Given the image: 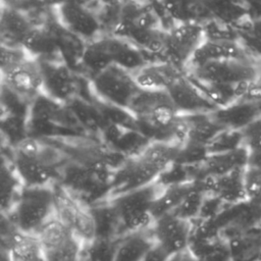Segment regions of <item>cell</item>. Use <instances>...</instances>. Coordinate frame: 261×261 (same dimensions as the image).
Wrapping results in <instances>:
<instances>
[{
    "label": "cell",
    "mask_w": 261,
    "mask_h": 261,
    "mask_svg": "<svg viewBox=\"0 0 261 261\" xmlns=\"http://www.w3.org/2000/svg\"><path fill=\"white\" fill-rule=\"evenodd\" d=\"M200 261H229V251L219 242Z\"/></svg>",
    "instance_id": "40"
},
{
    "label": "cell",
    "mask_w": 261,
    "mask_h": 261,
    "mask_svg": "<svg viewBox=\"0 0 261 261\" xmlns=\"http://www.w3.org/2000/svg\"><path fill=\"white\" fill-rule=\"evenodd\" d=\"M73 234V231L66 226L56 214L52 216L37 232L44 251L55 248Z\"/></svg>",
    "instance_id": "29"
},
{
    "label": "cell",
    "mask_w": 261,
    "mask_h": 261,
    "mask_svg": "<svg viewBox=\"0 0 261 261\" xmlns=\"http://www.w3.org/2000/svg\"><path fill=\"white\" fill-rule=\"evenodd\" d=\"M33 24L28 20L21 10L3 6L1 15L2 37L8 36V43L5 45H20L24 35Z\"/></svg>",
    "instance_id": "26"
},
{
    "label": "cell",
    "mask_w": 261,
    "mask_h": 261,
    "mask_svg": "<svg viewBox=\"0 0 261 261\" xmlns=\"http://www.w3.org/2000/svg\"><path fill=\"white\" fill-rule=\"evenodd\" d=\"M192 227V221L168 213L156 219L152 229L156 243L172 256L188 249Z\"/></svg>",
    "instance_id": "10"
},
{
    "label": "cell",
    "mask_w": 261,
    "mask_h": 261,
    "mask_svg": "<svg viewBox=\"0 0 261 261\" xmlns=\"http://www.w3.org/2000/svg\"><path fill=\"white\" fill-rule=\"evenodd\" d=\"M253 57L239 40H209L206 39L196 50L186 69L203 63L224 59H242Z\"/></svg>",
    "instance_id": "15"
},
{
    "label": "cell",
    "mask_w": 261,
    "mask_h": 261,
    "mask_svg": "<svg viewBox=\"0 0 261 261\" xmlns=\"http://www.w3.org/2000/svg\"><path fill=\"white\" fill-rule=\"evenodd\" d=\"M55 214L53 187L46 186L22 187L12 208L2 215L19 230L37 234Z\"/></svg>",
    "instance_id": "1"
},
{
    "label": "cell",
    "mask_w": 261,
    "mask_h": 261,
    "mask_svg": "<svg viewBox=\"0 0 261 261\" xmlns=\"http://www.w3.org/2000/svg\"><path fill=\"white\" fill-rule=\"evenodd\" d=\"M210 113L214 120L223 128L241 130L261 116V100L240 99Z\"/></svg>",
    "instance_id": "14"
},
{
    "label": "cell",
    "mask_w": 261,
    "mask_h": 261,
    "mask_svg": "<svg viewBox=\"0 0 261 261\" xmlns=\"http://www.w3.org/2000/svg\"><path fill=\"white\" fill-rule=\"evenodd\" d=\"M160 3L174 23L200 22L213 17L202 0H161Z\"/></svg>",
    "instance_id": "23"
},
{
    "label": "cell",
    "mask_w": 261,
    "mask_h": 261,
    "mask_svg": "<svg viewBox=\"0 0 261 261\" xmlns=\"http://www.w3.org/2000/svg\"><path fill=\"white\" fill-rule=\"evenodd\" d=\"M248 159L249 150L242 145L232 150L208 154L202 166L205 174L220 176L236 169L246 167Z\"/></svg>",
    "instance_id": "20"
},
{
    "label": "cell",
    "mask_w": 261,
    "mask_h": 261,
    "mask_svg": "<svg viewBox=\"0 0 261 261\" xmlns=\"http://www.w3.org/2000/svg\"><path fill=\"white\" fill-rule=\"evenodd\" d=\"M84 242L74 233L61 245L44 251L45 261H81Z\"/></svg>",
    "instance_id": "33"
},
{
    "label": "cell",
    "mask_w": 261,
    "mask_h": 261,
    "mask_svg": "<svg viewBox=\"0 0 261 261\" xmlns=\"http://www.w3.org/2000/svg\"><path fill=\"white\" fill-rule=\"evenodd\" d=\"M43 76V93L63 103L76 94L77 80L64 59L38 58Z\"/></svg>",
    "instance_id": "7"
},
{
    "label": "cell",
    "mask_w": 261,
    "mask_h": 261,
    "mask_svg": "<svg viewBox=\"0 0 261 261\" xmlns=\"http://www.w3.org/2000/svg\"><path fill=\"white\" fill-rule=\"evenodd\" d=\"M205 40L203 23H174L171 29L166 31L164 57L184 71L196 50Z\"/></svg>",
    "instance_id": "5"
},
{
    "label": "cell",
    "mask_w": 261,
    "mask_h": 261,
    "mask_svg": "<svg viewBox=\"0 0 261 261\" xmlns=\"http://www.w3.org/2000/svg\"><path fill=\"white\" fill-rule=\"evenodd\" d=\"M244 187L247 203L261 206V166L247 164L244 170Z\"/></svg>",
    "instance_id": "35"
},
{
    "label": "cell",
    "mask_w": 261,
    "mask_h": 261,
    "mask_svg": "<svg viewBox=\"0 0 261 261\" xmlns=\"http://www.w3.org/2000/svg\"><path fill=\"white\" fill-rule=\"evenodd\" d=\"M118 240L119 238H96L90 243H84L81 253V261H114Z\"/></svg>",
    "instance_id": "30"
},
{
    "label": "cell",
    "mask_w": 261,
    "mask_h": 261,
    "mask_svg": "<svg viewBox=\"0 0 261 261\" xmlns=\"http://www.w3.org/2000/svg\"><path fill=\"white\" fill-rule=\"evenodd\" d=\"M211 15L219 20L230 23L243 17L246 9L243 0H202Z\"/></svg>",
    "instance_id": "31"
},
{
    "label": "cell",
    "mask_w": 261,
    "mask_h": 261,
    "mask_svg": "<svg viewBox=\"0 0 261 261\" xmlns=\"http://www.w3.org/2000/svg\"><path fill=\"white\" fill-rule=\"evenodd\" d=\"M261 68L254 57L224 59L203 63L189 68L187 74L206 84L237 86L253 83Z\"/></svg>",
    "instance_id": "3"
},
{
    "label": "cell",
    "mask_w": 261,
    "mask_h": 261,
    "mask_svg": "<svg viewBox=\"0 0 261 261\" xmlns=\"http://www.w3.org/2000/svg\"><path fill=\"white\" fill-rule=\"evenodd\" d=\"M63 110L60 102L41 93L30 103L29 116L36 124H46L62 118Z\"/></svg>",
    "instance_id": "28"
},
{
    "label": "cell",
    "mask_w": 261,
    "mask_h": 261,
    "mask_svg": "<svg viewBox=\"0 0 261 261\" xmlns=\"http://www.w3.org/2000/svg\"><path fill=\"white\" fill-rule=\"evenodd\" d=\"M223 204V202L216 196H205L199 217L202 220H213L214 216L217 214L219 206Z\"/></svg>",
    "instance_id": "39"
},
{
    "label": "cell",
    "mask_w": 261,
    "mask_h": 261,
    "mask_svg": "<svg viewBox=\"0 0 261 261\" xmlns=\"http://www.w3.org/2000/svg\"><path fill=\"white\" fill-rule=\"evenodd\" d=\"M20 46L35 58H55L61 52L58 36L43 27L33 25L22 38Z\"/></svg>",
    "instance_id": "19"
},
{
    "label": "cell",
    "mask_w": 261,
    "mask_h": 261,
    "mask_svg": "<svg viewBox=\"0 0 261 261\" xmlns=\"http://www.w3.org/2000/svg\"><path fill=\"white\" fill-rule=\"evenodd\" d=\"M32 56L20 45H1V69L12 66Z\"/></svg>",
    "instance_id": "38"
},
{
    "label": "cell",
    "mask_w": 261,
    "mask_h": 261,
    "mask_svg": "<svg viewBox=\"0 0 261 261\" xmlns=\"http://www.w3.org/2000/svg\"><path fill=\"white\" fill-rule=\"evenodd\" d=\"M152 227L120 236L114 261H142L156 244Z\"/></svg>",
    "instance_id": "18"
},
{
    "label": "cell",
    "mask_w": 261,
    "mask_h": 261,
    "mask_svg": "<svg viewBox=\"0 0 261 261\" xmlns=\"http://www.w3.org/2000/svg\"><path fill=\"white\" fill-rule=\"evenodd\" d=\"M163 191L164 188L154 181L143 188L115 197L110 201L117 207L121 219L124 220L139 213L150 212L152 205Z\"/></svg>",
    "instance_id": "16"
},
{
    "label": "cell",
    "mask_w": 261,
    "mask_h": 261,
    "mask_svg": "<svg viewBox=\"0 0 261 261\" xmlns=\"http://www.w3.org/2000/svg\"><path fill=\"white\" fill-rule=\"evenodd\" d=\"M22 185L19 181L13 167L3 164L2 166V186H1V210L2 214L7 213L14 205Z\"/></svg>",
    "instance_id": "32"
},
{
    "label": "cell",
    "mask_w": 261,
    "mask_h": 261,
    "mask_svg": "<svg viewBox=\"0 0 261 261\" xmlns=\"http://www.w3.org/2000/svg\"><path fill=\"white\" fill-rule=\"evenodd\" d=\"M3 88L23 102L31 103L43 93V76L38 58L30 56L24 60L1 69Z\"/></svg>",
    "instance_id": "6"
},
{
    "label": "cell",
    "mask_w": 261,
    "mask_h": 261,
    "mask_svg": "<svg viewBox=\"0 0 261 261\" xmlns=\"http://www.w3.org/2000/svg\"><path fill=\"white\" fill-rule=\"evenodd\" d=\"M243 145L249 151H261V116L240 130Z\"/></svg>",
    "instance_id": "37"
},
{
    "label": "cell",
    "mask_w": 261,
    "mask_h": 261,
    "mask_svg": "<svg viewBox=\"0 0 261 261\" xmlns=\"http://www.w3.org/2000/svg\"><path fill=\"white\" fill-rule=\"evenodd\" d=\"M56 14L59 24L70 35L90 41L98 38L100 20L83 4L75 1L60 2L56 7Z\"/></svg>",
    "instance_id": "9"
},
{
    "label": "cell",
    "mask_w": 261,
    "mask_h": 261,
    "mask_svg": "<svg viewBox=\"0 0 261 261\" xmlns=\"http://www.w3.org/2000/svg\"><path fill=\"white\" fill-rule=\"evenodd\" d=\"M140 1H141V0H140Z\"/></svg>",
    "instance_id": "45"
},
{
    "label": "cell",
    "mask_w": 261,
    "mask_h": 261,
    "mask_svg": "<svg viewBox=\"0 0 261 261\" xmlns=\"http://www.w3.org/2000/svg\"><path fill=\"white\" fill-rule=\"evenodd\" d=\"M106 38L113 64L134 71L148 62L143 50L130 40L114 35Z\"/></svg>",
    "instance_id": "21"
},
{
    "label": "cell",
    "mask_w": 261,
    "mask_h": 261,
    "mask_svg": "<svg viewBox=\"0 0 261 261\" xmlns=\"http://www.w3.org/2000/svg\"><path fill=\"white\" fill-rule=\"evenodd\" d=\"M175 261H200L197 259L190 251L189 249L185 250L184 252H180L178 254H175Z\"/></svg>",
    "instance_id": "44"
},
{
    "label": "cell",
    "mask_w": 261,
    "mask_h": 261,
    "mask_svg": "<svg viewBox=\"0 0 261 261\" xmlns=\"http://www.w3.org/2000/svg\"><path fill=\"white\" fill-rule=\"evenodd\" d=\"M184 73L167 60L147 62L132 71L136 85L144 91H167Z\"/></svg>",
    "instance_id": "13"
},
{
    "label": "cell",
    "mask_w": 261,
    "mask_h": 261,
    "mask_svg": "<svg viewBox=\"0 0 261 261\" xmlns=\"http://www.w3.org/2000/svg\"><path fill=\"white\" fill-rule=\"evenodd\" d=\"M92 86L95 93L103 101L126 110L140 91L132 71L115 64L94 75Z\"/></svg>",
    "instance_id": "4"
},
{
    "label": "cell",
    "mask_w": 261,
    "mask_h": 261,
    "mask_svg": "<svg viewBox=\"0 0 261 261\" xmlns=\"http://www.w3.org/2000/svg\"><path fill=\"white\" fill-rule=\"evenodd\" d=\"M2 241L6 254L12 261H45L44 249L37 234L16 228L3 216Z\"/></svg>",
    "instance_id": "12"
},
{
    "label": "cell",
    "mask_w": 261,
    "mask_h": 261,
    "mask_svg": "<svg viewBox=\"0 0 261 261\" xmlns=\"http://www.w3.org/2000/svg\"><path fill=\"white\" fill-rule=\"evenodd\" d=\"M171 256L159 244H155L142 261H167Z\"/></svg>",
    "instance_id": "41"
},
{
    "label": "cell",
    "mask_w": 261,
    "mask_h": 261,
    "mask_svg": "<svg viewBox=\"0 0 261 261\" xmlns=\"http://www.w3.org/2000/svg\"><path fill=\"white\" fill-rule=\"evenodd\" d=\"M166 92L179 114L209 113L217 109L187 73L175 81Z\"/></svg>",
    "instance_id": "11"
},
{
    "label": "cell",
    "mask_w": 261,
    "mask_h": 261,
    "mask_svg": "<svg viewBox=\"0 0 261 261\" xmlns=\"http://www.w3.org/2000/svg\"><path fill=\"white\" fill-rule=\"evenodd\" d=\"M251 30H252V33H253L254 37H255L259 42H261V16L255 18V19L252 21Z\"/></svg>",
    "instance_id": "43"
},
{
    "label": "cell",
    "mask_w": 261,
    "mask_h": 261,
    "mask_svg": "<svg viewBox=\"0 0 261 261\" xmlns=\"http://www.w3.org/2000/svg\"><path fill=\"white\" fill-rule=\"evenodd\" d=\"M88 208L95 221L96 238L117 239L123 234L122 219L113 202L105 200Z\"/></svg>",
    "instance_id": "17"
},
{
    "label": "cell",
    "mask_w": 261,
    "mask_h": 261,
    "mask_svg": "<svg viewBox=\"0 0 261 261\" xmlns=\"http://www.w3.org/2000/svg\"><path fill=\"white\" fill-rule=\"evenodd\" d=\"M127 110L143 126L153 133L165 134L168 140L173 141V129L179 113L166 91L140 90Z\"/></svg>",
    "instance_id": "2"
},
{
    "label": "cell",
    "mask_w": 261,
    "mask_h": 261,
    "mask_svg": "<svg viewBox=\"0 0 261 261\" xmlns=\"http://www.w3.org/2000/svg\"><path fill=\"white\" fill-rule=\"evenodd\" d=\"M204 197V193L195 181V186L193 187V189L187 194L184 200L171 213L184 220L193 221L199 217Z\"/></svg>",
    "instance_id": "34"
},
{
    "label": "cell",
    "mask_w": 261,
    "mask_h": 261,
    "mask_svg": "<svg viewBox=\"0 0 261 261\" xmlns=\"http://www.w3.org/2000/svg\"><path fill=\"white\" fill-rule=\"evenodd\" d=\"M3 6L21 10L27 7H35L34 0H2Z\"/></svg>",
    "instance_id": "42"
},
{
    "label": "cell",
    "mask_w": 261,
    "mask_h": 261,
    "mask_svg": "<svg viewBox=\"0 0 261 261\" xmlns=\"http://www.w3.org/2000/svg\"><path fill=\"white\" fill-rule=\"evenodd\" d=\"M43 143L44 141L35 154H25L13 149L11 164L22 187H46L58 181L59 170L40 157Z\"/></svg>",
    "instance_id": "8"
},
{
    "label": "cell",
    "mask_w": 261,
    "mask_h": 261,
    "mask_svg": "<svg viewBox=\"0 0 261 261\" xmlns=\"http://www.w3.org/2000/svg\"><path fill=\"white\" fill-rule=\"evenodd\" d=\"M194 186L195 181H189L165 188L150 209V213L154 220L165 214L171 213L179 205V203L184 200V198L193 189Z\"/></svg>",
    "instance_id": "27"
},
{
    "label": "cell",
    "mask_w": 261,
    "mask_h": 261,
    "mask_svg": "<svg viewBox=\"0 0 261 261\" xmlns=\"http://www.w3.org/2000/svg\"><path fill=\"white\" fill-rule=\"evenodd\" d=\"M187 123V142L207 146L223 128L211 116V113L180 114Z\"/></svg>",
    "instance_id": "22"
},
{
    "label": "cell",
    "mask_w": 261,
    "mask_h": 261,
    "mask_svg": "<svg viewBox=\"0 0 261 261\" xmlns=\"http://www.w3.org/2000/svg\"><path fill=\"white\" fill-rule=\"evenodd\" d=\"M161 187L168 188L189 181H193L190 177L188 168L186 165H181L178 163H173L164 171H162L155 180Z\"/></svg>",
    "instance_id": "36"
},
{
    "label": "cell",
    "mask_w": 261,
    "mask_h": 261,
    "mask_svg": "<svg viewBox=\"0 0 261 261\" xmlns=\"http://www.w3.org/2000/svg\"><path fill=\"white\" fill-rule=\"evenodd\" d=\"M80 60L82 64L93 73V76L112 65L113 62L106 36L90 41L83 48Z\"/></svg>",
    "instance_id": "25"
},
{
    "label": "cell",
    "mask_w": 261,
    "mask_h": 261,
    "mask_svg": "<svg viewBox=\"0 0 261 261\" xmlns=\"http://www.w3.org/2000/svg\"><path fill=\"white\" fill-rule=\"evenodd\" d=\"M244 168H239L224 175H214L213 196L224 204H240L247 202L244 187Z\"/></svg>",
    "instance_id": "24"
}]
</instances>
